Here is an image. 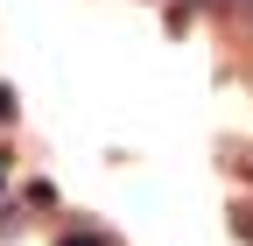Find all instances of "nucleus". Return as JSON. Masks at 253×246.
<instances>
[{"instance_id":"1","label":"nucleus","mask_w":253,"mask_h":246,"mask_svg":"<svg viewBox=\"0 0 253 246\" xmlns=\"http://www.w3.org/2000/svg\"><path fill=\"white\" fill-rule=\"evenodd\" d=\"M63 246H113L106 232H63Z\"/></svg>"},{"instance_id":"2","label":"nucleus","mask_w":253,"mask_h":246,"mask_svg":"<svg viewBox=\"0 0 253 246\" xmlns=\"http://www.w3.org/2000/svg\"><path fill=\"white\" fill-rule=\"evenodd\" d=\"M7 113H14V99H7V84H0V120H7Z\"/></svg>"},{"instance_id":"3","label":"nucleus","mask_w":253,"mask_h":246,"mask_svg":"<svg viewBox=\"0 0 253 246\" xmlns=\"http://www.w3.org/2000/svg\"><path fill=\"white\" fill-rule=\"evenodd\" d=\"M239 232H246V239H253V211H246V218H239Z\"/></svg>"},{"instance_id":"4","label":"nucleus","mask_w":253,"mask_h":246,"mask_svg":"<svg viewBox=\"0 0 253 246\" xmlns=\"http://www.w3.org/2000/svg\"><path fill=\"white\" fill-rule=\"evenodd\" d=\"M0 183H7V169H0Z\"/></svg>"}]
</instances>
